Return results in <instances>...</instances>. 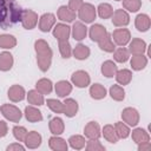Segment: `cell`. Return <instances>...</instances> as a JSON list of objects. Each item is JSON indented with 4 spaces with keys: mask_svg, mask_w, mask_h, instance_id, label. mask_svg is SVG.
Here are the masks:
<instances>
[{
    "mask_svg": "<svg viewBox=\"0 0 151 151\" xmlns=\"http://www.w3.org/2000/svg\"><path fill=\"white\" fill-rule=\"evenodd\" d=\"M7 131H8V127H7L6 122L0 120V137H5L7 134Z\"/></svg>",
    "mask_w": 151,
    "mask_h": 151,
    "instance_id": "cell-48",
    "label": "cell"
},
{
    "mask_svg": "<svg viewBox=\"0 0 151 151\" xmlns=\"http://www.w3.org/2000/svg\"><path fill=\"white\" fill-rule=\"evenodd\" d=\"M134 25H136V27H137L138 31L146 32L150 28V18H149V15H146V14H139V15H137L136 21H134Z\"/></svg>",
    "mask_w": 151,
    "mask_h": 151,
    "instance_id": "cell-21",
    "label": "cell"
},
{
    "mask_svg": "<svg viewBox=\"0 0 151 151\" xmlns=\"http://www.w3.org/2000/svg\"><path fill=\"white\" fill-rule=\"evenodd\" d=\"M98 14L101 19L111 18L113 14V8L110 4H100L98 6Z\"/></svg>",
    "mask_w": 151,
    "mask_h": 151,
    "instance_id": "cell-38",
    "label": "cell"
},
{
    "mask_svg": "<svg viewBox=\"0 0 151 151\" xmlns=\"http://www.w3.org/2000/svg\"><path fill=\"white\" fill-rule=\"evenodd\" d=\"M68 143L71 145L72 149H76V150H80L85 146V138L83 136H79V134H74L72 137H70L68 139Z\"/></svg>",
    "mask_w": 151,
    "mask_h": 151,
    "instance_id": "cell-39",
    "label": "cell"
},
{
    "mask_svg": "<svg viewBox=\"0 0 151 151\" xmlns=\"http://www.w3.org/2000/svg\"><path fill=\"white\" fill-rule=\"evenodd\" d=\"M55 24V17L52 13H45L39 19V29L41 32H48Z\"/></svg>",
    "mask_w": 151,
    "mask_h": 151,
    "instance_id": "cell-9",
    "label": "cell"
},
{
    "mask_svg": "<svg viewBox=\"0 0 151 151\" xmlns=\"http://www.w3.org/2000/svg\"><path fill=\"white\" fill-rule=\"evenodd\" d=\"M138 150L139 151H150L151 150V143L150 142H144L138 144Z\"/></svg>",
    "mask_w": 151,
    "mask_h": 151,
    "instance_id": "cell-49",
    "label": "cell"
},
{
    "mask_svg": "<svg viewBox=\"0 0 151 151\" xmlns=\"http://www.w3.org/2000/svg\"><path fill=\"white\" fill-rule=\"evenodd\" d=\"M26 146L29 149H35L38 146H40L41 144V136L37 132V131H31L27 133L26 139H25Z\"/></svg>",
    "mask_w": 151,
    "mask_h": 151,
    "instance_id": "cell-17",
    "label": "cell"
},
{
    "mask_svg": "<svg viewBox=\"0 0 151 151\" xmlns=\"http://www.w3.org/2000/svg\"><path fill=\"white\" fill-rule=\"evenodd\" d=\"M83 4H84L83 0H70V2H68V8H70L72 12L76 13V12L81 7Z\"/></svg>",
    "mask_w": 151,
    "mask_h": 151,
    "instance_id": "cell-47",
    "label": "cell"
},
{
    "mask_svg": "<svg viewBox=\"0 0 151 151\" xmlns=\"http://www.w3.org/2000/svg\"><path fill=\"white\" fill-rule=\"evenodd\" d=\"M142 6L140 0H123V7L130 12H137Z\"/></svg>",
    "mask_w": 151,
    "mask_h": 151,
    "instance_id": "cell-43",
    "label": "cell"
},
{
    "mask_svg": "<svg viewBox=\"0 0 151 151\" xmlns=\"http://www.w3.org/2000/svg\"><path fill=\"white\" fill-rule=\"evenodd\" d=\"M116 79L117 81L120 84V85H127L131 79H132V73L130 70H126V68H123V70H119L116 72Z\"/></svg>",
    "mask_w": 151,
    "mask_h": 151,
    "instance_id": "cell-28",
    "label": "cell"
},
{
    "mask_svg": "<svg viewBox=\"0 0 151 151\" xmlns=\"http://www.w3.org/2000/svg\"><path fill=\"white\" fill-rule=\"evenodd\" d=\"M84 132L88 139H98L100 137V126L97 122H90L86 124Z\"/></svg>",
    "mask_w": 151,
    "mask_h": 151,
    "instance_id": "cell-12",
    "label": "cell"
},
{
    "mask_svg": "<svg viewBox=\"0 0 151 151\" xmlns=\"http://www.w3.org/2000/svg\"><path fill=\"white\" fill-rule=\"evenodd\" d=\"M129 52H131L133 55L134 54H143L144 51L146 50V44L144 40L142 39H132V41L130 42V46H129Z\"/></svg>",
    "mask_w": 151,
    "mask_h": 151,
    "instance_id": "cell-18",
    "label": "cell"
},
{
    "mask_svg": "<svg viewBox=\"0 0 151 151\" xmlns=\"http://www.w3.org/2000/svg\"><path fill=\"white\" fill-rule=\"evenodd\" d=\"M22 8L15 0H0V27L6 29L21 21Z\"/></svg>",
    "mask_w": 151,
    "mask_h": 151,
    "instance_id": "cell-1",
    "label": "cell"
},
{
    "mask_svg": "<svg viewBox=\"0 0 151 151\" xmlns=\"http://www.w3.org/2000/svg\"><path fill=\"white\" fill-rule=\"evenodd\" d=\"M103 134H104V138L107 140V142H110V143H117L118 142V136H117V133H116V130H114V126L113 125H110V124H107V125H105L104 127H103Z\"/></svg>",
    "mask_w": 151,
    "mask_h": 151,
    "instance_id": "cell-29",
    "label": "cell"
},
{
    "mask_svg": "<svg viewBox=\"0 0 151 151\" xmlns=\"http://www.w3.org/2000/svg\"><path fill=\"white\" fill-rule=\"evenodd\" d=\"M72 91V85L66 80H60L55 84V92L59 97H66Z\"/></svg>",
    "mask_w": 151,
    "mask_h": 151,
    "instance_id": "cell-26",
    "label": "cell"
},
{
    "mask_svg": "<svg viewBox=\"0 0 151 151\" xmlns=\"http://www.w3.org/2000/svg\"><path fill=\"white\" fill-rule=\"evenodd\" d=\"M129 54H130L129 50H126L125 47H119L114 51V59L118 63H125L129 59Z\"/></svg>",
    "mask_w": 151,
    "mask_h": 151,
    "instance_id": "cell-41",
    "label": "cell"
},
{
    "mask_svg": "<svg viewBox=\"0 0 151 151\" xmlns=\"http://www.w3.org/2000/svg\"><path fill=\"white\" fill-rule=\"evenodd\" d=\"M87 34V27L80 22V21H77L73 24V27H72V35L76 40H83Z\"/></svg>",
    "mask_w": 151,
    "mask_h": 151,
    "instance_id": "cell-15",
    "label": "cell"
},
{
    "mask_svg": "<svg viewBox=\"0 0 151 151\" xmlns=\"http://www.w3.org/2000/svg\"><path fill=\"white\" fill-rule=\"evenodd\" d=\"M13 66V57L9 52L0 53V71H8Z\"/></svg>",
    "mask_w": 151,
    "mask_h": 151,
    "instance_id": "cell-24",
    "label": "cell"
},
{
    "mask_svg": "<svg viewBox=\"0 0 151 151\" xmlns=\"http://www.w3.org/2000/svg\"><path fill=\"white\" fill-rule=\"evenodd\" d=\"M122 118H123L124 123H126L130 126H136L139 122L138 111L136 109H132V107H126L122 112Z\"/></svg>",
    "mask_w": 151,
    "mask_h": 151,
    "instance_id": "cell-8",
    "label": "cell"
},
{
    "mask_svg": "<svg viewBox=\"0 0 151 151\" xmlns=\"http://www.w3.org/2000/svg\"><path fill=\"white\" fill-rule=\"evenodd\" d=\"M27 133L28 132L24 126H14L13 127V134H14L15 139L19 142H25Z\"/></svg>",
    "mask_w": 151,
    "mask_h": 151,
    "instance_id": "cell-45",
    "label": "cell"
},
{
    "mask_svg": "<svg viewBox=\"0 0 151 151\" xmlns=\"http://www.w3.org/2000/svg\"><path fill=\"white\" fill-rule=\"evenodd\" d=\"M146 64H147V58L143 54H134L131 59V66L136 71L143 70L146 66Z\"/></svg>",
    "mask_w": 151,
    "mask_h": 151,
    "instance_id": "cell-27",
    "label": "cell"
},
{
    "mask_svg": "<svg viewBox=\"0 0 151 151\" xmlns=\"http://www.w3.org/2000/svg\"><path fill=\"white\" fill-rule=\"evenodd\" d=\"M64 129H65V126H64V122L61 118L54 117L50 120V131L53 134H55V136L61 134L64 132Z\"/></svg>",
    "mask_w": 151,
    "mask_h": 151,
    "instance_id": "cell-20",
    "label": "cell"
},
{
    "mask_svg": "<svg viewBox=\"0 0 151 151\" xmlns=\"http://www.w3.org/2000/svg\"><path fill=\"white\" fill-rule=\"evenodd\" d=\"M64 104V114H66L67 117H73L77 114L78 111V103L72 99V98H67L65 99Z\"/></svg>",
    "mask_w": 151,
    "mask_h": 151,
    "instance_id": "cell-19",
    "label": "cell"
},
{
    "mask_svg": "<svg viewBox=\"0 0 151 151\" xmlns=\"http://www.w3.org/2000/svg\"><path fill=\"white\" fill-rule=\"evenodd\" d=\"M117 1H120V0H117Z\"/></svg>",
    "mask_w": 151,
    "mask_h": 151,
    "instance_id": "cell-51",
    "label": "cell"
},
{
    "mask_svg": "<svg viewBox=\"0 0 151 151\" xmlns=\"http://www.w3.org/2000/svg\"><path fill=\"white\" fill-rule=\"evenodd\" d=\"M86 150L87 151H104L105 147L100 144V142H98V139H90V142L86 145Z\"/></svg>",
    "mask_w": 151,
    "mask_h": 151,
    "instance_id": "cell-46",
    "label": "cell"
},
{
    "mask_svg": "<svg viewBox=\"0 0 151 151\" xmlns=\"http://www.w3.org/2000/svg\"><path fill=\"white\" fill-rule=\"evenodd\" d=\"M79 19L85 24H90L96 19V8L91 4H83L81 7L78 9Z\"/></svg>",
    "mask_w": 151,
    "mask_h": 151,
    "instance_id": "cell-4",
    "label": "cell"
},
{
    "mask_svg": "<svg viewBox=\"0 0 151 151\" xmlns=\"http://www.w3.org/2000/svg\"><path fill=\"white\" fill-rule=\"evenodd\" d=\"M74 58L79 59V60H84V59H87L88 55H90V48L83 44H79L74 47V50L72 51Z\"/></svg>",
    "mask_w": 151,
    "mask_h": 151,
    "instance_id": "cell-31",
    "label": "cell"
},
{
    "mask_svg": "<svg viewBox=\"0 0 151 151\" xmlns=\"http://www.w3.org/2000/svg\"><path fill=\"white\" fill-rule=\"evenodd\" d=\"M106 33H107L106 28L104 26L99 25V24H94V25H92L90 27V38H91L92 41H97L98 42Z\"/></svg>",
    "mask_w": 151,
    "mask_h": 151,
    "instance_id": "cell-14",
    "label": "cell"
},
{
    "mask_svg": "<svg viewBox=\"0 0 151 151\" xmlns=\"http://www.w3.org/2000/svg\"><path fill=\"white\" fill-rule=\"evenodd\" d=\"M35 47V52H37V61H38V66L39 68L45 72L50 68L51 66V61H52V50L48 46V44L42 40L39 39L35 41L34 44Z\"/></svg>",
    "mask_w": 151,
    "mask_h": 151,
    "instance_id": "cell-2",
    "label": "cell"
},
{
    "mask_svg": "<svg viewBox=\"0 0 151 151\" xmlns=\"http://www.w3.org/2000/svg\"><path fill=\"white\" fill-rule=\"evenodd\" d=\"M110 96H111L112 99H114L117 101H120L125 98V91L119 85H112L110 87Z\"/></svg>",
    "mask_w": 151,
    "mask_h": 151,
    "instance_id": "cell-36",
    "label": "cell"
},
{
    "mask_svg": "<svg viewBox=\"0 0 151 151\" xmlns=\"http://www.w3.org/2000/svg\"><path fill=\"white\" fill-rule=\"evenodd\" d=\"M58 18L61 20V21H67V22H71L76 19V13L72 12L68 7L66 6H60L59 9H58Z\"/></svg>",
    "mask_w": 151,
    "mask_h": 151,
    "instance_id": "cell-25",
    "label": "cell"
},
{
    "mask_svg": "<svg viewBox=\"0 0 151 151\" xmlns=\"http://www.w3.org/2000/svg\"><path fill=\"white\" fill-rule=\"evenodd\" d=\"M114 130H116V133H117L118 138H126V137L130 134V129H129V126H127L126 124L122 123V122L116 123Z\"/></svg>",
    "mask_w": 151,
    "mask_h": 151,
    "instance_id": "cell-40",
    "label": "cell"
},
{
    "mask_svg": "<svg viewBox=\"0 0 151 151\" xmlns=\"http://www.w3.org/2000/svg\"><path fill=\"white\" fill-rule=\"evenodd\" d=\"M113 40L118 46H125L126 44H129L130 39H131V34L130 31L126 28H117L113 31L112 33Z\"/></svg>",
    "mask_w": 151,
    "mask_h": 151,
    "instance_id": "cell-6",
    "label": "cell"
},
{
    "mask_svg": "<svg viewBox=\"0 0 151 151\" xmlns=\"http://www.w3.org/2000/svg\"><path fill=\"white\" fill-rule=\"evenodd\" d=\"M59 51H60V54L63 55V58H70L72 54V48L67 40L59 41Z\"/></svg>",
    "mask_w": 151,
    "mask_h": 151,
    "instance_id": "cell-44",
    "label": "cell"
},
{
    "mask_svg": "<svg viewBox=\"0 0 151 151\" xmlns=\"http://www.w3.org/2000/svg\"><path fill=\"white\" fill-rule=\"evenodd\" d=\"M90 94L94 99H103L106 96V90L103 85L100 84H93L90 87Z\"/></svg>",
    "mask_w": 151,
    "mask_h": 151,
    "instance_id": "cell-35",
    "label": "cell"
},
{
    "mask_svg": "<svg viewBox=\"0 0 151 151\" xmlns=\"http://www.w3.org/2000/svg\"><path fill=\"white\" fill-rule=\"evenodd\" d=\"M25 117L31 123H37V122L42 120L41 112L38 109H35L34 106H26L25 107Z\"/></svg>",
    "mask_w": 151,
    "mask_h": 151,
    "instance_id": "cell-16",
    "label": "cell"
},
{
    "mask_svg": "<svg viewBox=\"0 0 151 151\" xmlns=\"http://www.w3.org/2000/svg\"><path fill=\"white\" fill-rule=\"evenodd\" d=\"M0 111L1 113L4 114V117L11 122H14V123H18L20 119H21V112L20 110L14 106V105H11V104H4L0 106Z\"/></svg>",
    "mask_w": 151,
    "mask_h": 151,
    "instance_id": "cell-3",
    "label": "cell"
},
{
    "mask_svg": "<svg viewBox=\"0 0 151 151\" xmlns=\"http://www.w3.org/2000/svg\"><path fill=\"white\" fill-rule=\"evenodd\" d=\"M6 150H7V151H13V150H21V151H24L25 147H24L22 145H20V144H11V145L7 146Z\"/></svg>",
    "mask_w": 151,
    "mask_h": 151,
    "instance_id": "cell-50",
    "label": "cell"
},
{
    "mask_svg": "<svg viewBox=\"0 0 151 151\" xmlns=\"http://www.w3.org/2000/svg\"><path fill=\"white\" fill-rule=\"evenodd\" d=\"M132 139H133L134 143L140 144V143H144V142H149L150 140V136L145 130L138 127V129L132 131Z\"/></svg>",
    "mask_w": 151,
    "mask_h": 151,
    "instance_id": "cell-34",
    "label": "cell"
},
{
    "mask_svg": "<svg viewBox=\"0 0 151 151\" xmlns=\"http://www.w3.org/2000/svg\"><path fill=\"white\" fill-rule=\"evenodd\" d=\"M46 104L54 113H64V104L61 101L57 99H47Z\"/></svg>",
    "mask_w": 151,
    "mask_h": 151,
    "instance_id": "cell-42",
    "label": "cell"
},
{
    "mask_svg": "<svg viewBox=\"0 0 151 151\" xmlns=\"http://www.w3.org/2000/svg\"><path fill=\"white\" fill-rule=\"evenodd\" d=\"M35 87H37V91H39L41 94H48L52 91V81L50 79L42 78L37 81Z\"/></svg>",
    "mask_w": 151,
    "mask_h": 151,
    "instance_id": "cell-32",
    "label": "cell"
},
{
    "mask_svg": "<svg viewBox=\"0 0 151 151\" xmlns=\"http://www.w3.org/2000/svg\"><path fill=\"white\" fill-rule=\"evenodd\" d=\"M17 45V40L13 35L1 34L0 35V47L2 48H13Z\"/></svg>",
    "mask_w": 151,
    "mask_h": 151,
    "instance_id": "cell-37",
    "label": "cell"
},
{
    "mask_svg": "<svg viewBox=\"0 0 151 151\" xmlns=\"http://www.w3.org/2000/svg\"><path fill=\"white\" fill-rule=\"evenodd\" d=\"M48 145L54 151H66L67 150V143L60 137H55V136L51 137L50 142H48Z\"/></svg>",
    "mask_w": 151,
    "mask_h": 151,
    "instance_id": "cell-23",
    "label": "cell"
},
{
    "mask_svg": "<svg viewBox=\"0 0 151 151\" xmlns=\"http://www.w3.org/2000/svg\"><path fill=\"white\" fill-rule=\"evenodd\" d=\"M27 100H28V103L32 104V105H38V106H40V105L44 104V96H42L39 91H37V90H31V91H28V93H27Z\"/></svg>",
    "mask_w": 151,
    "mask_h": 151,
    "instance_id": "cell-33",
    "label": "cell"
},
{
    "mask_svg": "<svg viewBox=\"0 0 151 151\" xmlns=\"http://www.w3.org/2000/svg\"><path fill=\"white\" fill-rule=\"evenodd\" d=\"M71 80L72 83L77 86V87H86L91 79H90V76L87 72L83 71V70H79V71H76L72 76H71Z\"/></svg>",
    "mask_w": 151,
    "mask_h": 151,
    "instance_id": "cell-7",
    "label": "cell"
},
{
    "mask_svg": "<svg viewBox=\"0 0 151 151\" xmlns=\"http://www.w3.org/2000/svg\"><path fill=\"white\" fill-rule=\"evenodd\" d=\"M21 24L26 29H32L38 24V14L31 9H22Z\"/></svg>",
    "mask_w": 151,
    "mask_h": 151,
    "instance_id": "cell-5",
    "label": "cell"
},
{
    "mask_svg": "<svg viewBox=\"0 0 151 151\" xmlns=\"http://www.w3.org/2000/svg\"><path fill=\"white\" fill-rule=\"evenodd\" d=\"M8 98L12 101H14V103L22 100L25 98V90H24V87L20 86V85L11 86L9 90H8Z\"/></svg>",
    "mask_w": 151,
    "mask_h": 151,
    "instance_id": "cell-13",
    "label": "cell"
},
{
    "mask_svg": "<svg viewBox=\"0 0 151 151\" xmlns=\"http://www.w3.org/2000/svg\"><path fill=\"white\" fill-rule=\"evenodd\" d=\"M130 22V17L124 9H117L112 14V24L117 27L126 26Z\"/></svg>",
    "mask_w": 151,
    "mask_h": 151,
    "instance_id": "cell-10",
    "label": "cell"
},
{
    "mask_svg": "<svg viewBox=\"0 0 151 151\" xmlns=\"http://www.w3.org/2000/svg\"><path fill=\"white\" fill-rule=\"evenodd\" d=\"M117 71H118V70H117V65H116L112 60H106V61L103 63V65H101V73H103L105 77H107V78H112V77L116 74Z\"/></svg>",
    "mask_w": 151,
    "mask_h": 151,
    "instance_id": "cell-30",
    "label": "cell"
},
{
    "mask_svg": "<svg viewBox=\"0 0 151 151\" xmlns=\"http://www.w3.org/2000/svg\"><path fill=\"white\" fill-rule=\"evenodd\" d=\"M71 34V28L65 24H58L53 29V35L57 38L58 41L67 40Z\"/></svg>",
    "mask_w": 151,
    "mask_h": 151,
    "instance_id": "cell-11",
    "label": "cell"
},
{
    "mask_svg": "<svg viewBox=\"0 0 151 151\" xmlns=\"http://www.w3.org/2000/svg\"><path fill=\"white\" fill-rule=\"evenodd\" d=\"M98 45H99V47H100L103 51H105V52H113L114 48H116V46H114V44H113V41H112V38H111V34H110V33H106V34L98 41Z\"/></svg>",
    "mask_w": 151,
    "mask_h": 151,
    "instance_id": "cell-22",
    "label": "cell"
}]
</instances>
